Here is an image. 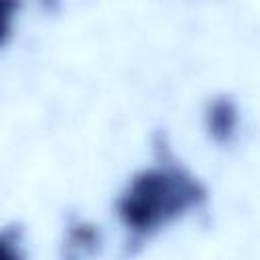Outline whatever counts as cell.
I'll list each match as a JSON object with an SVG mask.
<instances>
[{"label":"cell","instance_id":"cell-1","mask_svg":"<svg viewBox=\"0 0 260 260\" xmlns=\"http://www.w3.org/2000/svg\"><path fill=\"white\" fill-rule=\"evenodd\" d=\"M199 197L197 185L177 173L152 169L138 175L120 199V215L134 232H152Z\"/></svg>","mask_w":260,"mask_h":260},{"label":"cell","instance_id":"cell-2","mask_svg":"<svg viewBox=\"0 0 260 260\" xmlns=\"http://www.w3.org/2000/svg\"><path fill=\"white\" fill-rule=\"evenodd\" d=\"M234 128V110L221 102L211 108V130L215 134H228Z\"/></svg>","mask_w":260,"mask_h":260},{"label":"cell","instance_id":"cell-3","mask_svg":"<svg viewBox=\"0 0 260 260\" xmlns=\"http://www.w3.org/2000/svg\"><path fill=\"white\" fill-rule=\"evenodd\" d=\"M12 10H14L12 2H2L0 0V43L8 37L10 22H12Z\"/></svg>","mask_w":260,"mask_h":260},{"label":"cell","instance_id":"cell-4","mask_svg":"<svg viewBox=\"0 0 260 260\" xmlns=\"http://www.w3.org/2000/svg\"><path fill=\"white\" fill-rule=\"evenodd\" d=\"M0 260H20L16 248L4 238H0Z\"/></svg>","mask_w":260,"mask_h":260}]
</instances>
